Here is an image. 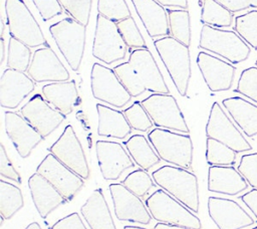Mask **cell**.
I'll list each match as a JSON object with an SVG mask.
<instances>
[{"mask_svg":"<svg viewBox=\"0 0 257 229\" xmlns=\"http://www.w3.org/2000/svg\"><path fill=\"white\" fill-rule=\"evenodd\" d=\"M113 70L134 97L143 94L146 90L154 93H170L154 56L147 48L133 50L128 61L114 66Z\"/></svg>","mask_w":257,"mask_h":229,"instance_id":"6da1fadb","label":"cell"},{"mask_svg":"<svg viewBox=\"0 0 257 229\" xmlns=\"http://www.w3.org/2000/svg\"><path fill=\"white\" fill-rule=\"evenodd\" d=\"M152 176L161 189L176 198L192 212H199V186L195 174L181 167L166 165L154 171Z\"/></svg>","mask_w":257,"mask_h":229,"instance_id":"7a4b0ae2","label":"cell"},{"mask_svg":"<svg viewBox=\"0 0 257 229\" xmlns=\"http://www.w3.org/2000/svg\"><path fill=\"white\" fill-rule=\"evenodd\" d=\"M154 45L166 66L178 92L185 96L191 78L189 47L172 36H164L154 41Z\"/></svg>","mask_w":257,"mask_h":229,"instance_id":"3957f363","label":"cell"},{"mask_svg":"<svg viewBox=\"0 0 257 229\" xmlns=\"http://www.w3.org/2000/svg\"><path fill=\"white\" fill-rule=\"evenodd\" d=\"M148 138L161 160L184 169L192 167L193 143L189 135L156 128L149 133Z\"/></svg>","mask_w":257,"mask_h":229,"instance_id":"277c9868","label":"cell"},{"mask_svg":"<svg viewBox=\"0 0 257 229\" xmlns=\"http://www.w3.org/2000/svg\"><path fill=\"white\" fill-rule=\"evenodd\" d=\"M199 47L220 55L234 64L246 60L251 52L248 44L235 31L222 30L205 24L201 29Z\"/></svg>","mask_w":257,"mask_h":229,"instance_id":"5b68a950","label":"cell"},{"mask_svg":"<svg viewBox=\"0 0 257 229\" xmlns=\"http://www.w3.org/2000/svg\"><path fill=\"white\" fill-rule=\"evenodd\" d=\"M146 206L152 217L161 222L193 229H201L200 219L190 209L178 202L173 196L159 189L146 200Z\"/></svg>","mask_w":257,"mask_h":229,"instance_id":"8992f818","label":"cell"},{"mask_svg":"<svg viewBox=\"0 0 257 229\" xmlns=\"http://www.w3.org/2000/svg\"><path fill=\"white\" fill-rule=\"evenodd\" d=\"M9 34L29 47L47 46L43 32L23 0H5Z\"/></svg>","mask_w":257,"mask_h":229,"instance_id":"52a82bcc","label":"cell"},{"mask_svg":"<svg viewBox=\"0 0 257 229\" xmlns=\"http://www.w3.org/2000/svg\"><path fill=\"white\" fill-rule=\"evenodd\" d=\"M86 26L72 18H64L49 27L58 49L73 71H77L84 52Z\"/></svg>","mask_w":257,"mask_h":229,"instance_id":"ba28073f","label":"cell"},{"mask_svg":"<svg viewBox=\"0 0 257 229\" xmlns=\"http://www.w3.org/2000/svg\"><path fill=\"white\" fill-rule=\"evenodd\" d=\"M126 52L127 46L118 31L116 22L97 14L92 44L93 57L110 64L123 59Z\"/></svg>","mask_w":257,"mask_h":229,"instance_id":"9c48e42d","label":"cell"},{"mask_svg":"<svg viewBox=\"0 0 257 229\" xmlns=\"http://www.w3.org/2000/svg\"><path fill=\"white\" fill-rule=\"evenodd\" d=\"M141 102L157 128L190 133L176 98L170 93H153Z\"/></svg>","mask_w":257,"mask_h":229,"instance_id":"30bf717a","label":"cell"},{"mask_svg":"<svg viewBox=\"0 0 257 229\" xmlns=\"http://www.w3.org/2000/svg\"><path fill=\"white\" fill-rule=\"evenodd\" d=\"M90 86L94 98L117 108L123 107L132 98L114 70L100 63L92 65Z\"/></svg>","mask_w":257,"mask_h":229,"instance_id":"8fae6325","label":"cell"},{"mask_svg":"<svg viewBox=\"0 0 257 229\" xmlns=\"http://www.w3.org/2000/svg\"><path fill=\"white\" fill-rule=\"evenodd\" d=\"M206 136L207 138H212L225 144L236 153L252 150V146L231 122L217 101L213 102L210 110L206 125Z\"/></svg>","mask_w":257,"mask_h":229,"instance_id":"7c38bea8","label":"cell"},{"mask_svg":"<svg viewBox=\"0 0 257 229\" xmlns=\"http://www.w3.org/2000/svg\"><path fill=\"white\" fill-rule=\"evenodd\" d=\"M36 173L50 182L66 201L72 200L84 184V179L62 164L51 153L45 156L37 166Z\"/></svg>","mask_w":257,"mask_h":229,"instance_id":"4fadbf2b","label":"cell"},{"mask_svg":"<svg viewBox=\"0 0 257 229\" xmlns=\"http://www.w3.org/2000/svg\"><path fill=\"white\" fill-rule=\"evenodd\" d=\"M48 151L82 179L87 180L89 178L85 154L71 125L65 127L61 136Z\"/></svg>","mask_w":257,"mask_h":229,"instance_id":"5bb4252c","label":"cell"},{"mask_svg":"<svg viewBox=\"0 0 257 229\" xmlns=\"http://www.w3.org/2000/svg\"><path fill=\"white\" fill-rule=\"evenodd\" d=\"M21 116L42 136L47 138L65 120L66 116L52 108L43 95H33L21 108Z\"/></svg>","mask_w":257,"mask_h":229,"instance_id":"9a60e30c","label":"cell"},{"mask_svg":"<svg viewBox=\"0 0 257 229\" xmlns=\"http://www.w3.org/2000/svg\"><path fill=\"white\" fill-rule=\"evenodd\" d=\"M109 192L113 202L114 214L120 221H128L148 225L152 221V215L144 205L140 197L120 184H110Z\"/></svg>","mask_w":257,"mask_h":229,"instance_id":"2e32d148","label":"cell"},{"mask_svg":"<svg viewBox=\"0 0 257 229\" xmlns=\"http://www.w3.org/2000/svg\"><path fill=\"white\" fill-rule=\"evenodd\" d=\"M208 212L219 229H243L254 224V219L231 199L209 197Z\"/></svg>","mask_w":257,"mask_h":229,"instance_id":"e0dca14e","label":"cell"},{"mask_svg":"<svg viewBox=\"0 0 257 229\" xmlns=\"http://www.w3.org/2000/svg\"><path fill=\"white\" fill-rule=\"evenodd\" d=\"M27 74L35 82H58L69 79V72L66 67L48 45L34 51Z\"/></svg>","mask_w":257,"mask_h":229,"instance_id":"ac0fdd59","label":"cell"},{"mask_svg":"<svg viewBox=\"0 0 257 229\" xmlns=\"http://www.w3.org/2000/svg\"><path fill=\"white\" fill-rule=\"evenodd\" d=\"M95 151L99 170L104 180H117L123 171L135 167L131 156L119 143L96 141Z\"/></svg>","mask_w":257,"mask_h":229,"instance_id":"d6986e66","label":"cell"},{"mask_svg":"<svg viewBox=\"0 0 257 229\" xmlns=\"http://www.w3.org/2000/svg\"><path fill=\"white\" fill-rule=\"evenodd\" d=\"M197 64L211 91L217 92L231 88L236 72L235 66L204 51L198 53Z\"/></svg>","mask_w":257,"mask_h":229,"instance_id":"ffe728a7","label":"cell"},{"mask_svg":"<svg viewBox=\"0 0 257 229\" xmlns=\"http://www.w3.org/2000/svg\"><path fill=\"white\" fill-rule=\"evenodd\" d=\"M35 88V81L25 72L6 68L0 79V103L2 107L16 108Z\"/></svg>","mask_w":257,"mask_h":229,"instance_id":"44dd1931","label":"cell"},{"mask_svg":"<svg viewBox=\"0 0 257 229\" xmlns=\"http://www.w3.org/2000/svg\"><path fill=\"white\" fill-rule=\"evenodd\" d=\"M5 131L21 158H27L43 140L42 136L20 114L5 111Z\"/></svg>","mask_w":257,"mask_h":229,"instance_id":"7402d4cb","label":"cell"},{"mask_svg":"<svg viewBox=\"0 0 257 229\" xmlns=\"http://www.w3.org/2000/svg\"><path fill=\"white\" fill-rule=\"evenodd\" d=\"M248 183L233 166H210L208 170V190L235 196L248 189Z\"/></svg>","mask_w":257,"mask_h":229,"instance_id":"603a6c76","label":"cell"},{"mask_svg":"<svg viewBox=\"0 0 257 229\" xmlns=\"http://www.w3.org/2000/svg\"><path fill=\"white\" fill-rule=\"evenodd\" d=\"M32 201L41 218L45 219L55 208L62 205L66 200L43 176L34 173L28 179Z\"/></svg>","mask_w":257,"mask_h":229,"instance_id":"cb8c5ba5","label":"cell"},{"mask_svg":"<svg viewBox=\"0 0 257 229\" xmlns=\"http://www.w3.org/2000/svg\"><path fill=\"white\" fill-rule=\"evenodd\" d=\"M148 34L153 37L169 36L168 13L157 0H132Z\"/></svg>","mask_w":257,"mask_h":229,"instance_id":"d4e9b609","label":"cell"},{"mask_svg":"<svg viewBox=\"0 0 257 229\" xmlns=\"http://www.w3.org/2000/svg\"><path fill=\"white\" fill-rule=\"evenodd\" d=\"M90 229H116L101 189H95L80 208Z\"/></svg>","mask_w":257,"mask_h":229,"instance_id":"484cf974","label":"cell"},{"mask_svg":"<svg viewBox=\"0 0 257 229\" xmlns=\"http://www.w3.org/2000/svg\"><path fill=\"white\" fill-rule=\"evenodd\" d=\"M42 95L48 103L62 114L71 113L78 102V92L75 80L51 82L42 86Z\"/></svg>","mask_w":257,"mask_h":229,"instance_id":"4316f807","label":"cell"},{"mask_svg":"<svg viewBox=\"0 0 257 229\" xmlns=\"http://www.w3.org/2000/svg\"><path fill=\"white\" fill-rule=\"evenodd\" d=\"M96 110L98 114V136L122 140L131 134L132 127L122 111L101 103L96 104Z\"/></svg>","mask_w":257,"mask_h":229,"instance_id":"83f0119b","label":"cell"},{"mask_svg":"<svg viewBox=\"0 0 257 229\" xmlns=\"http://www.w3.org/2000/svg\"><path fill=\"white\" fill-rule=\"evenodd\" d=\"M222 104L247 137L257 135V105L240 96L225 98Z\"/></svg>","mask_w":257,"mask_h":229,"instance_id":"f1b7e54d","label":"cell"},{"mask_svg":"<svg viewBox=\"0 0 257 229\" xmlns=\"http://www.w3.org/2000/svg\"><path fill=\"white\" fill-rule=\"evenodd\" d=\"M123 144L135 163L145 171H149L161 161L159 155L155 153L149 141L143 135H134Z\"/></svg>","mask_w":257,"mask_h":229,"instance_id":"f546056e","label":"cell"},{"mask_svg":"<svg viewBox=\"0 0 257 229\" xmlns=\"http://www.w3.org/2000/svg\"><path fill=\"white\" fill-rule=\"evenodd\" d=\"M24 205L21 190L4 180H0V214L8 220Z\"/></svg>","mask_w":257,"mask_h":229,"instance_id":"4dcf8cb0","label":"cell"},{"mask_svg":"<svg viewBox=\"0 0 257 229\" xmlns=\"http://www.w3.org/2000/svg\"><path fill=\"white\" fill-rule=\"evenodd\" d=\"M233 21V13L215 0H202L201 22L212 27H229Z\"/></svg>","mask_w":257,"mask_h":229,"instance_id":"1f68e13d","label":"cell"},{"mask_svg":"<svg viewBox=\"0 0 257 229\" xmlns=\"http://www.w3.org/2000/svg\"><path fill=\"white\" fill-rule=\"evenodd\" d=\"M167 13L169 19L170 36L189 47L191 43V26L188 10L168 9Z\"/></svg>","mask_w":257,"mask_h":229,"instance_id":"d6a6232c","label":"cell"},{"mask_svg":"<svg viewBox=\"0 0 257 229\" xmlns=\"http://www.w3.org/2000/svg\"><path fill=\"white\" fill-rule=\"evenodd\" d=\"M237 153L225 144L207 138L206 161L210 166H232L236 162Z\"/></svg>","mask_w":257,"mask_h":229,"instance_id":"836d02e7","label":"cell"},{"mask_svg":"<svg viewBox=\"0 0 257 229\" xmlns=\"http://www.w3.org/2000/svg\"><path fill=\"white\" fill-rule=\"evenodd\" d=\"M31 56L32 53L29 46L14 37H10L7 56L8 68L22 72L27 71L32 59Z\"/></svg>","mask_w":257,"mask_h":229,"instance_id":"e575fe53","label":"cell"},{"mask_svg":"<svg viewBox=\"0 0 257 229\" xmlns=\"http://www.w3.org/2000/svg\"><path fill=\"white\" fill-rule=\"evenodd\" d=\"M234 30L246 43L257 49V10L237 16Z\"/></svg>","mask_w":257,"mask_h":229,"instance_id":"d590c367","label":"cell"},{"mask_svg":"<svg viewBox=\"0 0 257 229\" xmlns=\"http://www.w3.org/2000/svg\"><path fill=\"white\" fill-rule=\"evenodd\" d=\"M118 31L128 48H146V41L133 16L116 22Z\"/></svg>","mask_w":257,"mask_h":229,"instance_id":"8d00e7d4","label":"cell"},{"mask_svg":"<svg viewBox=\"0 0 257 229\" xmlns=\"http://www.w3.org/2000/svg\"><path fill=\"white\" fill-rule=\"evenodd\" d=\"M121 184L138 197H144L154 187V181L143 169L130 173L121 181Z\"/></svg>","mask_w":257,"mask_h":229,"instance_id":"74e56055","label":"cell"},{"mask_svg":"<svg viewBox=\"0 0 257 229\" xmlns=\"http://www.w3.org/2000/svg\"><path fill=\"white\" fill-rule=\"evenodd\" d=\"M125 119L127 120L132 129L140 132L149 131L154 123L150 118L149 113L143 106L141 101H135L131 106L125 108L123 111Z\"/></svg>","mask_w":257,"mask_h":229,"instance_id":"f35d334b","label":"cell"},{"mask_svg":"<svg viewBox=\"0 0 257 229\" xmlns=\"http://www.w3.org/2000/svg\"><path fill=\"white\" fill-rule=\"evenodd\" d=\"M97 12L114 22L132 16L124 0H97Z\"/></svg>","mask_w":257,"mask_h":229,"instance_id":"ab89813d","label":"cell"},{"mask_svg":"<svg viewBox=\"0 0 257 229\" xmlns=\"http://www.w3.org/2000/svg\"><path fill=\"white\" fill-rule=\"evenodd\" d=\"M234 91L245 95L257 103V66L248 67L241 72Z\"/></svg>","mask_w":257,"mask_h":229,"instance_id":"60d3db41","label":"cell"},{"mask_svg":"<svg viewBox=\"0 0 257 229\" xmlns=\"http://www.w3.org/2000/svg\"><path fill=\"white\" fill-rule=\"evenodd\" d=\"M62 8L77 22L87 25L92 0H58Z\"/></svg>","mask_w":257,"mask_h":229,"instance_id":"b9f144b4","label":"cell"},{"mask_svg":"<svg viewBox=\"0 0 257 229\" xmlns=\"http://www.w3.org/2000/svg\"><path fill=\"white\" fill-rule=\"evenodd\" d=\"M237 170L253 189H257V153L243 155Z\"/></svg>","mask_w":257,"mask_h":229,"instance_id":"7bdbcfd3","label":"cell"},{"mask_svg":"<svg viewBox=\"0 0 257 229\" xmlns=\"http://www.w3.org/2000/svg\"><path fill=\"white\" fill-rule=\"evenodd\" d=\"M43 21H48L62 13L63 8L58 0H32Z\"/></svg>","mask_w":257,"mask_h":229,"instance_id":"ee69618b","label":"cell"},{"mask_svg":"<svg viewBox=\"0 0 257 229\" xmlns=\"http://www.w3.org/2000/svg\"><path fill=\"white\" fill-rule=\"evenodd\" d=\"M0 174L4 178L21 184V177L10 162L3 144H0Z\"/></svg>","mask_w":257,"mask_h":229,"instance_id":"f6af8a7d","label":"cell"},{"mask_svg":"<svg viewBox=\"0 0 257 229\" xmlns=\"http://www.w3.org/2000/svg\"><path fill=\"white\" fill-rule=\"evenodd\" d=\"M50 229H87L78 213L73 212L52 225Z\"/></svg>","mask_w":257,"mask_h":229,"instance_id":"bcb514c9","label":"cell"},{"mask_svg":"<svg viewBox=\"0 0 257 229\" xmlns=\"http://www.w3.org/2000/svg\"><path fill=\"white\" fill-rule=\"evenodd\" d=\"M241 201L251 210L257 222V189H252L240 197Z\"/></svg>","mask_w":257,"mask_h":229,"instance_id":"7dc6e473","label":"cell"},{"mask_svg":"<svg viewBox=\"0 0 257 229\" xmlns=\"http://www.w3.org/2000/svg\"><path fill=\"white\" fill-rule=\"evenodd\" d=\"M228 10H230L232 13L239 12L242 10H245L249 8L248 3L246 0H215Z\"/></svg>","mask_w":257,"mask_h":229,"instance_id":"c3c4849f","label":"cell"},{"mask_svg":"<svg viewBox=\"0 0 257 229\" xmlns=\"http://www.w3.org/2000/svg\"><path fill=\"white\" fill-rule=\"evenodd\" d=\"M157 1L165 7H179L181 9L188 8L187 0H157Z\"/></svg>","mask_w":257,"mask_h":229,"instance_id":"681fc988","label":"cell"},{"mask_svg":"<svg viewBox=\"0 0 257 229\" xmlns=\"http://www.w3.org/2000/svg\"><path fill=\"white\" fill-rule=\"evenodd\" d=\"M154 229H193V228H188V227H183V226H178V225H171V224H166V223H161L158 222Z\"/></svg>","mask_w":257,"mask_h":229,"instance_id":"f907efd6","label":"cell"},{"mask_svg":"<svg viewBox=\"0 0 257 229\" xmlns=\"http://www.w3.org/2000/svg\"><path fill=\"white\" fill-rule=\"evenodd\" d=\"M0 48H1V59H0V62L2 63L3 60H4V57H5V41H4L3 37H1V39H0Z\"/></svg>","mask_w":257,"mask_h":229,"instance_id":"816d5d0a","label":"cell"},{"mask_svg":"<svg viewBox=\"0 0 257 229\" xmlns=\"http://www.w3.org/2000/svg\"><path fill=\"white\" fill-rule=\"evenodd\" d=\"M25 229H41V227L37 222H32Z\"/></svg>","mask_w":257,"mask_h":229,"instance_id":"f5cc1de1","label":"cell"},{"mask_svg":"<svg viewBox=\"0 0 257 229\" xmlns=\"http://www.w3.org/2000/svg\"><path fill=\"white\" fill-rule=\"evenodd\" d=\"M246 2L248 3L249 7L257 8V0H246Z\"/></svg>","mask_w":257,"mask_h":229,"instance_id":"db71d44e","label":"cell"},{"mask_svg":"<svg viewBox=\"0 0 257 229\" xmlns=\"http://www.w3.org/2000/svg\"><path fill=\"white\" fill-rule=\"evenodd\" d=\"M123 229H147V228H143V227H139V226H124Z\"/></svg>","mask_w":257,"mask_h":229,"instance_id":"11a10c76","label":"cell"},{"mask_svg":"<svg viewBox=\"0 0 257 229\" xmlns=\"http://www.w3.org/2000/svg\"><path fill=\"white\" fill-rule=\"evenodd\" d=\"M1 26H2V28H1V37H3V33H4V30H5V24H4L3 19L1 20Z\"/></svg>","mask_w":257,"mask_h":229,"instance_id":"9f6ffc18","label":"cell"},{"mask_svg":"<svg viewBox=\"0 0 257 229\" xmlns=\"http://www.w3.org/2000/svg\"><path fill=\"white\" fill-rule=\"evenodd\" d=\"M252 229H257V226H256V227H253Z\"/></svg>","mask_w":257,"mask_h":229,"instance_id":"6f0895ef","label":"cell"},{"mask_svg":"<svg viewBox=\"0 0 257 229\" xmlns=\"http://www.w3.org/2000/svg\"><path fill=\"white\" fill-rule=\"evenodd\" d=\"M255 64H256V66H257V59H256V62H255Z\"/></svg>","mask_w":257,"mask_h":229,"instance_id":"680465c9","label":"cell"}]
</instances>
